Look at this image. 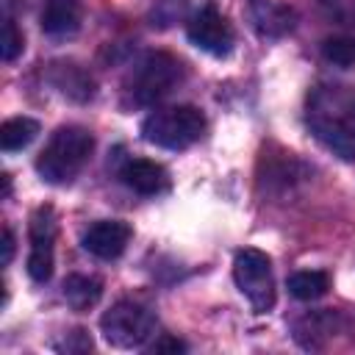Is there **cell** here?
<instances>
[{
  "mask_svg": "<svg viewBox=\"0 0 355 355\" xmlns=\"http://www.w3.org/2000/svg\"><path fill=\"white\" fill-rule=\"evenodd\" d=\"M311 133L338 158L355 161V86L319 83L305 103Z\"/></svg>",
  "mask_w": 355,
  "mask_h": 355,
  "instance_id": "1",
  "label": "cell"
},
{
  "mask_svg": "<svg viewBox=\"0 0 355 355\" xmlns=\"http://www.w3.org/2000/svg\"><path fill=\"white\" fill-rule=\"evenodd\" d=\"M205 133V114L197 105H169L155 108L141 122L144 141L164 150H186Z\"/></svg>",
  "mask_w": 355,
  "mask_h": 355,
  "instance_id": "4",
  "label": "cell"
},
{
  "mask_svg": "<svg viewBox=\"0 0 355 355\" xmlns=\"http://www.w3.org/2000/svg\"><path fill=\"white\" fill-rule=\"evenodd\" d=\"M11 258H14V233H11V227L6 225V227H3V266H8Z\"/></svg>",
  "mask_w": 355,
  "mask_h": 355,
  "instance_id": "21",
  "label": "cell"
},
{
  "mask_svg": "<svg viewBox=\"0 0 355 355\" xmlns=\"http://www.w3.org/2000/svg\"><path fill=\"white\" fill-rule=\"evenodd\" d=\"M100 330L111 347L136 349L155 333V313L136 300H119L100 316Z\"/></svg>",
  "mask_w": 355,
  "mask_h": 355,
  "instance_id": "5",
  "label": "cell"
},
{
  "mask_svg": "<svg viewBox=\"0 0 355 355\" xmlns=\"http://www.w3.org/2000/svg\"><path fill=\"white\" fill-rule=\"evenodd\" d=\"M183 80V64L164 50L144 53L128 75L125 94L130 105H155Z\"/></svg>",
  "mask_w": 355,
  "mask_h": 355,
  "instance_id": "3",
  "label": "cell"
},
{
  "mask_svg": "<svg viewBox=\"0 0 355 355\" xmlns=\"http://www.w3.org/2000/svg\"><path fill=\"white\" fill-rule=\"evenodd\" d=\"M25 47V39H22V31L17 28L14 19H6L3 25V42H0V53H3V61H14Z\"/></svg>",
  "mask_w": 355,
  "mask_h": 355,
  "instance_id": "18",
  "label": "cell"
},
{
  "mask_svg": "<svg viewBox=\"0 0 355 355\" xmlns=\"http://www.w3.org/2000/svg\"><path fill=\"white\" fill-rule=\"evenodd\" d=\"M130 236H133V230H130L128 222H122V219H100V222L86 227L80 244H83V250L89 255H94L100 261H114V258H119L125 252Z\"/></svg>",
  "mask_w": 355,
  "mask_h": 355,
  "instance_id": "9",
  "label": "cell"
},
{
  "mask_svg": "<svg viewBox=\"0 0 355 355\" xmlns=\"http://www.w3.org/2000/svg\"><path fill=\"white\" fill-rule=\"evenodd\" d=\"M39 133V122L31 119V116H11L0 125V147L6 153H14V150H22L28 147Z\"/></svg>",
  "mask_w": 355,
  "mask_h": 355,
  "instance_id": "15",
  "label": "cell"
},
{
  "mask_svg": "<svg viewBox=\"0 0 355 355\" xmlns=\"http://www.w3.org/2000/svg\"><path fill=\"white\" fill-rule=\"evenodd\" d=\"M330 11L341 19H355V0H324Z\"/></svg>",
  "mask_w": 355,
  "mask_h": 355,
  "instance_id": "19",
  "label": "cell"
},
{
  "mask_svg": "<svg viewBox=\"0 0 355 355\" xmlns=\"http://www.w3.org/2000/svg\"><path fill=\"white\" fill-rule=\"evenodd\" d=\"M92 150H94L92 130H86L80 125H64L42 147V153L36 158V172L42 175V180H47L53 186L69 183L86 166V161L92 158Z\"/></svg>",
  "mask_w": 355,
  "mask_h": 355,
  "instance_id": "2",
  "label": "cell"
},
{
  "mask_svg": "<svg viewBox=\"0 0 355 355\" xmlns=\"http://www.w3.org/2000/svg\"><path fill=\"white\" fill-rule=\"evenodd\" d=\"M233 280L239 291L247 297V302L263 313L275 305V275H272V258L255 247H244L233 258Z\"/></svg>",
  "mask_w": 355,
  "mask_h": 355,
  "instance_id": "6",
  "label": "cell"
},
{
  "mask_svg": "<svg viewBox=\"0 0 355 355\" xmlns=\"http://www.w3.org/2000/svg\"><path fill=\"white\" fill-rule=\"evenodd\" d=\"M61 294L72 311H89L103 297V280L94 275H69L61 286Z\"/></svg>",
  "mask_w": 355,
  "mask_h": 355,
  "instance_id": "13",
  "label": "cell"
},
{
  "mask_svg": "<svg viewBox=\"0 0 355 355\" xmlns=\"http://www.w3.org/2000/svg\"><path fill=\"white\" fill-rule=\"evenodd\" d=\"M83 3L80 0H44L42 31L47 36H72L80 28Z\"/></svg>",
  "mask_w": 355,
  "mask_h": 355,
  "instance_id": "12",
  "label": "cell"
},
{
  "mask_svg": "<svg viewBox=\"0 0 355 355\" xmlns=\"http://www.w3.org/2000/svg\"><path fill=\"white\" fill-rule=\"evenodd\" d=\"M166 349H172V352H183V349H186V344H183V341H178V338H172V336H164L161 341H155V344H153V352H166Z\"/></svg>",
  "mask_w": 355,
  "mask_h": 355,
  "instance_id": "20",
  "label": "cell"
},
{
  "mask_svg": "<svg viewBox=\"0 0 355 355\" xmlns=\"http://www.w3.org/2000/svg\"><path fill=\"white\" fill-rule=\"evenodd\" d=\"M330 288V277L327 272H319V269H305V272H294L288 277V291L291 297L302 300V302H313L319 297H324Z\"/></svg>",
  "mask_w": 355,
  "mask_h": 355,
  "instance_id": "16",
  "label": "cell"
},
{
  "mask_svg": "<svg viewBox=\"0 0 355 355\" xmlns=\"http://www.w3.org/2000/svg\"><path fill=\"white\" fill-rule=\"evenodd\" d=\"M50 80H53L67 97L80 100V103L89 100V97L94 94V83H92V78H89L78 64H72V61H58V64H53Z\"/></svg>",
  "mask_w": 355,
  "mask_h": 355,
  "instance_id": "14",
  "label": "cell"
},
{
  "mask_svg": "<svg viewBox=\"0 0 355 355\" xmlns=\"http://www.w3.org/2000/svg\"><path fill=\"white\" fill-rule=\"evenodd\" d=\"M119 180L144 197H155L169 189V172L150 158H128L119 166Z\"/></svg>",
  "mask_w": 355,
  "mask_h": 355,
  "instance_id": "11",
  "label": "cell"
},
{
  "mask_svg": "<svg viewBox=\"0 0 355 355\" xmlns=\"http://www.w3.org/2000/svg\"><path fill=\"white\" fill-rule=\"evenodd\" d=\"M186 36L194 47H200L208 55H227L233 50V28L230 22L222 17V11H216V6H202L189 17L186 25Z\"/></svg>",
  "mask_w": 355,
  "mask_h": 355,
  "instance_id": "8",
  "label": "cell"
},
{
  "mask_svg": "<svg viewBox=\"0 0 355 355\" xmlns=\"http://www.w3.org/2000/svg\"><path fill=\"white\" fill-rule=\"evenodd\" d=\"M247 17L261 39H280L297 25V11L280 0H250Z\"/></svg>",
  "mask_w": 355,
  "mask_h": 355,
  "instance_id": "10",
  "label": "cell"
},
{
  "mask_svg": "<svg viewBox=\"0 0 355 355\" xmlns=\"http://www.w3.org/2000/svg\"><path fill=\"white\" fill-rule=\"evenodd\" d=\"M58 236V222L50 205H39L31 214L28 225V239H31V252H28V275L36 283H47L53 277V247Z\"/></svg>",
  "mask_w": 355,
  "mask_h": 355,
  "instance_id": "7",
  "label": "cell"
},
{
  "mask_svg": "<svg viewBox=\"0 0 355 355\" xmlns=\"http://www.w3.org/2000/svg\"><path fill=\"white\" fill-rule=\"evenodd\" d=\"M322 55L336 67L355 64V39L352 36H330L322 42Z\"/></svg>",
  "mask_w": 355,
  "mask_h": 355,
  "instance_id": "17",
  "label": "cell"
}]
</instances>
